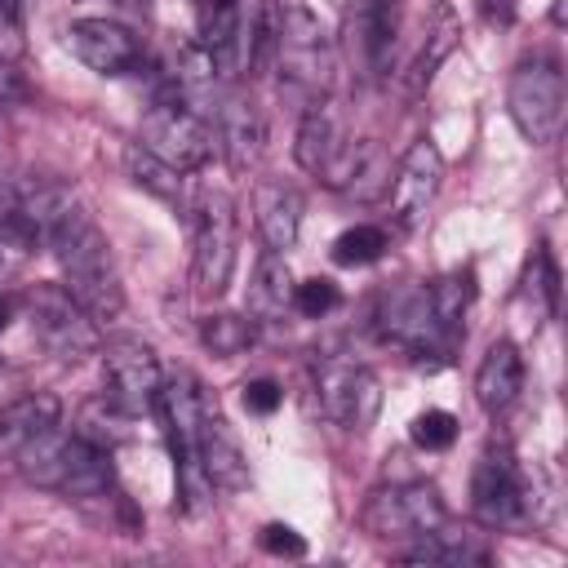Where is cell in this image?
<instances>
[{
  "label": "cell",
  "instance_id": "cell-10",
  "mask_svg": "<svg viewBox=\"0 0 568 568\" xmlns=\"http://www.w3.org/2000/svg\"><path fill=\"white\" fill-rule=\"evenodd\" d=\"M315 390H320V408L333 426L364 435L377 413H382V382L373 368L351 364V359H324L315 368Z\"/></svg>",
  "mask_w": 568,
  "mask_h": 568
},
{
  "label": "cell",
  "instance_id": "cell-32",
  "mask_svg": "<svg viewBox=\"0 0 568 568\" xmlns=\"http://www.w3.org/2000/svg\"><path fill=\"white\" fill-rule=\"evenodd\" d=\"M337 302H342V293H337L333 280H302V284H293V311L306 315V320L328 315Z\"/></svg>",
  "mask_w": 568,
  "mask_h": 568
},
{
  "label": "cell",
  "instance_id": "cell-37",
  "mask_svg": "<svg viewBox=\"0 0 568 568\" xmlns=\"http://www.w3.org/2000/svg\"><path fill=\"white\" fill-rule=\"evenodd\" d=\"M475 4H479V18L488 27H510L519 13V0H475Z\"/></svg>",
  "mask_w": 568,
  "mask_h": 568
},
{
  "label": "cell",
  "instance_id": "cell-28",
  "mask_svg": "<svg viewBox=\"0 0 568 568\" xmlns=\"http://www.w3.org/2000/svg\"><path fill=\"white\" fill-rule=\"evenodd\" d=\"M275 49H280V4L262 0L253 22H248V71L266 75L275 67Z\"/></svg>",
  "mask_w": 568,
  "mask_h": 568
},
{
  "label": "cell",
  "instance_id": "cell-23",
  "mask_svg": "<svg viewBox=\"0 0 568 568\" xmlns=\"http://www.w3.org/2000/svg\"><path fill=\"white\" fill-rule=\"evenodd\" d=\"M399 555H404L408 564H453V568L488 564V546H484L475 532H453L448 519H444L435 532H426V537H417L413 546H404Z\"/></svg>",
  "mask_w": 568,
  "mask_h": 568
},
{
  "label": "cell",
  "instance_id": "cell-33",
  "mask_svg": "<svg viewBox=\"0 0 568 568\" xmlns=\"http://www.w3.org/2000/svg\"><path fill=\"white\" fill-rule=\"evenodd\" d=\"M27 49L22 40V0H0V58L18 62Z\"/></svg>",
  "mask_w": 568,
  "mask_h": 568
},
{
  "label": "cell",
  "instance_id": "cell-22",
  "mask_svg": "<svg viewBox=\"0 0 568 568\" xmlns=\"http://www.w3.org/2000/svg\"><path fill=\"white\" fill-rule=\"evenodd\" d=\"M133 417H138V413H129L120 399H111V395L102 390V395H93V399L80 404V413H75V435H80L84 444L102 448V453H115L120 444H129Z\"/></svg>",
  "mask_w": 568,
  "mask_h": 568
},
{
  "label": "cell",
  "instance_id": "cell-39",
  "mask_svg": "<svg viewBox=\"0 0 568 568\" xmlns=\"http://www.w3.org/2000/svg\"><path fill=\"white\" fill-rule=\"evenodd\" d=\"M9 320H13V302H9V297H0V333L9 328Z\"/></svg>",
  "mask_w": 568,
  "mask_h": 568
},
{
  "label": "cell",
  "instance_id": "cell-19",
  "mask_svg": "<svg viewBox=\"0 0 568 568\" xmlns=\"http://www.w3.org/2000/svg\"><path fill=\"white\" fill-rule=\"evenodd\" d=\"M262 138L266 133H262L257 106L248 98H240V93L222 98V106H217V142H222V151H226L235 173H244V169H253L262 160Z\"/></svg>",
  "mask_w": 568,
  "mask_h": 568
},
{
  "label": "cell",
  "instance_id": "cell-30",
  "mask_svg": "<svg viewBox=\"0 0 568 568\" xmlns=\"http://www.w3.org/2000/svg\"><path fill=\"white\" fill-rule=\"evenodd\" d=\"M524 284H528V293H532V315H555V306H559V271H555L546 244L532 248Z\"/></svg>",
  "mask_w": 568,
  "mask_h": 568
},
{
  "label": "cell",
  "instance_id": "cell-31",
  "mask_svg": "<svg viewBox=\"0 0 568 568\" xmlns=\"http://www.w3.org/2000/svg\"><path fill=\"white\" fill-rule=\"evenodd\" d=\"M457 439V417L448 408H426L413 417V444L426 448V453H439Z\"/></svg>",
  "mask_w": 568,
  "mask_h": 568
},
{
  "label": "cell",
  "instance_id": "cell-7",
  "mask_svg": "<svg viewBox=\"0 0 568 568\" xmlns=\"http://www.w3.org/2000/svg\"><path fill=\"white\" fill-rule=\"evenodd\" d=\"M448 519L439 493L430 484H390V488H377L368 493L364 510H359V524L373 541H390V546H413L417 537L435 532L439 524Z\"/></svg>",
  "mask_w": 568,
  "mask_h": 568
},
{
  "label": "cell",
  "instance_id": "cell-35",
  "mask_svg": "<svg viewBox=\"0 0 568 568\" xmlns=\"http://www.w3.org/2000/svg\"><path fill=\"white\" fill-rule=\"evenodd\" d=\"M373 9V22H377V36L386 49H395V36H399V18H404V0H368Z\"/></svg>",
  "mask_w": 568,
  "mask_h": 568
},
{
  "label": "cell",
  "instance_id": "cell-1",
  "mask_svg": "<svg viewBox=\"0 0 568 568\" xmlns=\"http://www.w3.org/2000/svg\"><path fill=\"white\" fill-rule=\"evenodd\" d=\"M58 257V271H62V288L102 324V320H115L124 311V284H120V271H115V257H111V244L102 235V226L71 200L62 209V217L53 222L49 240H44Z\"/></svg>",
  "mask_w": 568,
  "mask_h": 568
},
{
  "label": "cell",
  "instance_id": "cell-2",
  "mask_svg": "<svg viewBox=\"0 0 568 568\" xmlns=\"http://www.w3.org/2000/svg\"><path fill=\"white\" fill-rule=\"evenodd\" d=\"M13 462H18L22 479L53 488L67 501H93V497H106V488H111V453L84 444L75 430L62 435L53 426V430L36 435Z\"/></svg>",
  "mask_w": 568,
  "mask_h": 568
},
{
  "label": "cell",
  "instance_id": "cell-5",
  "mask_svg": "<svg viewBox=\"0 0 568 568\" xmlns=\"http://www.w3.org/2000/svg\"><path fill=\"white\" fill-rule=\"evenodd\" d=\"M138 146H146L151 155H160L178 173H195L213 155V129H209L204 111H195L182 98L164 93V98H155L146 106L142 124H138Z\"/></svg>",
  "mask_w": 568,
  "mask_h": 568
},
{
  "label": "cell",
  "instance_id": "cell-17",
  "mask_svg": "<svg viewBox=\"0 0 568 568\" xmlns=\"http://www.w3.org/2000/svg\"><path fill=\"white\" fill-rule=\"evenodd\" d=\"M524 390V355L515 342H493L475 368V399L484 413H506Z\"/></svg>",
  "mask_w": 568,
  "mask_h": 568
},
{
  "label": "cell",
  "instance_id": "cell-9",
  "mask_svg": "<svg viewBox=\"0 0 568 568\" xmlns=\"http://www.w3.org/2000/svg\"><path fill=\"white\" fill-rule=\"evenodd\" d=\"M275 71L293 93H306V102L324 98L333 84V53L324 40V27L311 9L293 4L280 13V49H275Z\"/></svg>",
  "mask_w": 568,
  "mask_h": 568
},
{
  "label": "cell",
  "instance_id": "cell-38",
  "mask_svg": "<svg viewBox=\"0 0 568 568\" xmlns=\"http://www.w3.org/2000/svg\"><path fill=\"white\" fill-rule=\"evenodd\" d=\"M18 93H22L18 71H13V62H4V58H0V106H4L9 98H18Z\"/></svg>",
  "mask_w": 568,
  "mask_h": 568
},
{
  "label": "cell",
  "instance_id": "cell-34",
  "mask_svg": "<svg viewBox=\"0 0 568 568\" xmlns=\"http://www.w3.org/2000/svg\"><path fill=\"white\" fill-rule=\"evenodd\" d=\"M280 399H284V390L271 382V377H257V382H244V408L248 413H275L280 408Z\"/></svg>",
  "mask_w": 568,
  "mask_h": 568
},
{
  "label": "cell",
  "instance_id": "cell-12",
  "mask_svg": "<svg viewBox=\"0 0 568 568\" xmlns=\"http://www.w3.org/2000/svg\"><path fill=\"white\" fill-rule=\"evenodd\" d=\"M377 324H382V337H386V342H395V346H404L413 359L448 355V351H453V342H457V337H453V333H444V324L435 320L426 284L390 293V297L382 302Z\"/></svg>",
  "mask_w": 568,
  "mask_h": 568
},
{
  "label": "cell",
  "instance_id": "cell-29",
  "mask_svg": "<svg viewBox=\"0 0 568 568\" xmlns=\"http://www.w3.org/2000/svg\"><path fill=\"white\" fill-rule=\"evenodd\" d=\"M386 248H390L386 231L373 226V222H359V226H346V231L333 240V262H337V266H368V262H377Z\"/></svg>",
  "mask_w": 568,
  "mask_h": 568
},
{
  "label": "cell",
  "instance_id": "cell-25",
  "mask_svg": "<svg viewBox=\"0 0 568 568\" xmlns=\"http://www.w3.org/2000/svg\"><path fill=\"white\" fill-rule=\"evenodd\" d=\"M124 169H129V178H133V186H142V191H151L155 200H164V204H182V173L173 169V164H164L160 155H151L146 146H124Z\"/></svg>",
  "mask_w": 568,
  "mask_h": 568
},
{
  "label": "cell",
  "instance_id": "cell-8",
  "mask_svg": "<svg viewBox=\"0 0 568 568\" xmlns=\"http://www.w3.org/2000/svg\"><path fill=\"white\" fill-rule=\"evenodd\" d=\"M195 226V257H191V284L200 297H222L235 271V204L226 191H200L191 209Z\"/></svg>",
  "mask_w": 568,
  "mask_h": 568
},
{
  "label": "cell",
  "instance_id": "cell-3",
  "mask_svg": "<svg viewBox=\"0 0 568 568\" xmlns=\"http://www.w3.org/2000/svg\"><path fill=\"white\" fill-rule=\"evenodd\" d=\"M537 506H541L537 479L515 462L506 444H488L470 475V515L484 528L519 532L537 524Z\"/></svg>",
  "mask_w": 568,
  "mask_h": 568
},
{
  "label": "cell",
  "instance_id": "cell-27",
  "mask_svg": "<svg viewBox=\"0 0 568 568\" xmlns=\"http://www.w3.org/2000/svg\"><path fill=\"white\" fill-rule=\"evenodd\" d=\"M200 342H204V351H213L217 359H235V355H244V351L257 342V324H253L248 315L217 311V315H204V320H200Z\"/></svg>",
  "mask_w": 568,
  "mask_h": 568
},
{
  "label": "cell",
  "instance_id": "cell-24",
  "mask_svg": "<svg viewBox=\"0 0 568 568\" xmlns=\"http://www.w3.org/2000/svg\"><path fill=\"white\" fill-rule=\"evenodd\" d=\"M293 311V275H288V262L284 253H262L257 262V275H253V315L271 320V315H284Z\"/></svg>",
  "mask_w": 568,
  "mask_h": 568
},
{
  "label": "cell",
  "instance_id": "cell-6",
  "mask_svg": "<svg viewBox=\"0 0 568 568\" xmlns=\"http://www.w3.org/2000/svg\"><path fill=\"white\" fill-rule=\"evenodd\" d=\"M22 306H27V320H31V333L36 342L53 355V359H84V355H98L102 337H98V320L62 288V284H36L22 293Z\"/></svg>",
  "mask_w": 568,
  "mask_h": 568
},
{
  "label": "cell",
  "instance_id": "cell-15",
  "mask_svg": "<svg viewBox=\"0 0 568 568\" xmlns=\"http://www.w3.org/2000/svg\"><path fill=\"white\" fill-rule=\"evenodd\" d=\"M195 457L209 475L213 488L222 493H240L248 488V462H244V448L240 439L231 435L226 417L204 399V413H200V426H195Z\"/></svg>",
  "mask_w": 568,
  "mask_h": 568
},
{
  "label": "cell",
  "instance_id": "cell-36",
  "mask_svg": "<svg viewBox=\"0 0 568 568\" xmlns=\"http://www.w3.org/2000/svg\"><path fill=\"white\" fill-rule=\"evenodd\" d=\"M262 550H271V555H306V541L293 532V528H284V524H266L262 528Z\"/></svg>",
  "mask_w": 568,
  "mask_h": 568
},
{
  "label": "cell",
  "instance_id": "cell-18",
  "mask_svg": "<svg viewBox=\"0 0 568 568\" xmlns=\"http://www.w3.org/2000/svg\"><path fill=\"white\" fill-rule=\"evenodd\" d=\"M240 36H244L240 0H195V44L213 53L222 75H235Z\"/></svg>",
  "mask_w": 568,
  "mask_h": 568
},
{
  "label": "cell",
  "instance_id": "cell-26",
  "mask_svg": "<svg viewBox=\"0 0 568 568\" xmlns=\"http://www.w3.org/2000/svg\"><path fill=\"white\" fill-rule=\"evenodd\" d=\"M426 293H430V311H435V320L444 324V333H462V320H466V311H470V297H475V271L466 266V271H448V275H439L435 284H426Z\"/></svg>",
  "mask_w": 568,
  "mask_h": 568
},
{
  "label": "cell",
  "instance_id": "cell-13",
  "mask_svg": "<svg viewBox=\"0 0 568 568\" xmlns=\"http://www.w3.org/2000/svg\"><path fill=\"white\" fill-rule=\"evenodd\" d=\"M439 182H444V155H439V146H435L430 138H417V142L404 151V160H399V169L390 173V182H386L395 222H399V226H417V222L426 217V209L435 204Z\"/></svg>",
  "mask_w": 568,
  "mask_h": 568
},
{
  "label": "cell",
  "instance_id": "cell-4",
  "mask_svg": "<svg viewBox=\"0 0 568 568\" xmlns=\"http://www.w3.org/2000/svg\"><path fill=\"white\" fill-rule=\"evenodd\" d=\"M564 106H568L564 67L550 53H532L510 71L506 111H510V120H515L524 142H532V146L555 142L559 129H564Z\"/></svg>",
  "mask_w": 568,
  "mask_h": 568
},
{
  "label": "cell",
  "instance_id": "cell-40",
  "mask_svg": "<svg viewBox=\"0 0 568 568\" xmlns=\"http://www.w3.org/2000/svg\"><path fill=\"white\" fill-rule=\"evenodd\" d=\"M120 4H138V0H120Z\"/></svg>",
  "mask_w": 568,
  "mask_h": 568
},
{
  "label": "cell",
  "instance_id": "cell-11",
  "mask_svg": "<svg viewBox=\"0 0 568 568\" xmlns=\"http://www.w3.org/2000/svg\"><path fill=\"white\" fill-rule=\"evenodd\" d=\"M98 355H102L106 395L120 399L129 413H155L160 390H164L160 355L138 337H111L106 346H98Z\"/></svg>",
  "mask_w": 568,
  "mask_h": 568
},
{
  "label": "cell",
  "instance_id": "cell-20",
  "mask_svg": "<svg viewBox=\"0 0 568 568\" xmlns=\"http://www.w3.org/2000/svg\"><path fill=\"white\" fill-rule=\"evenodd\" d=\"M58 417H62V404L49 390H36V395H22V399L4 404L0 408V457H18L36 435L53 430Z\"/></svg>",
  "mask_w": 568,
  "mask_h": 568
},
{
  "label": "cell",
  "instance_id": "cell-21",
  "mask_svg": "<svg viewBox=\"0 0 568 568\" xmlns=\"http://www.w3.org/2000/svg\"><path fill=\"white\" fill-rule=\"evenodd\" d=\"M253 213H257V231L266 240L271 253H288L302 226V195L284 182H262L253 191Z\"/></svg>",
  "mask_w": 568,
  "mask_h": 568
},
{
  "label": "cell",
  "instance_id": "cell-14",
  "mask_svg": "<svg viewBox=\"0 0 568 568\" xmlns=\"http://www.w3.org/2000/svg\"><path fill=\"white\" fill-rule=\"evenodd\" d=\"M67 49L98 75H133L142 67V40L111 18H75L67 27Z\"/></svg>",
  "mask_w": 568,
  "mask_h": 568
},
{
  "label": "cell",
  "instance_id": "cell-16",
  "mask_svg": "<svg viewBox=\"0 0 568 568\" xmlns=\"http://www.w3.org/2000/svg\"><path fill=\"white\" fill-rule=\"evenodd\" d=\"M346 142H351V138H346V129H342L337 102H333L328 93L315 98V102H306V115H302V124H297V142H293L297 164H302L306 173L324 178V173L333 169V160L342 155Z\"/></svg>",
  "mask_w": 568,
  "mask_h": 568
}]
</instances>
